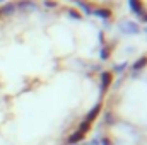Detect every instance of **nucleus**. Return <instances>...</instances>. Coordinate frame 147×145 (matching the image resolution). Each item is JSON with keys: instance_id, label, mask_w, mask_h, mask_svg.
I'll use <instances>...</instances> for the list:
<instances>
[{"instance_id": "obj_2", "label": "nucleus", "mask_w": 147, "mask_h": 145, "mask_svg": "<svg viewBox=\"0 0 147 145\" xmlns=\"http://www.w3.org/2000/svg\"><path fill=\"white\" fill-rule=\"evenodd\" d=\"M72 2L75 3V5H79V7H82L86 14H91V12H92V9H91V5H87V3H84L82 0H72Z\"/></svg>"}, {"instance_id": "obj_3", "label": "nucleus", "mask_w": 147, "mask_h": 145, "mask_svg": "<svg viewBox=\"0 0 147 145\" xmlns=\"http://www.w3.org/2000/svg\"><path fill=\"white\" fill-rule=\"evenodd\" d=\"M19 9H26V7H33V9H36V3L34 2H29V0H22V2H17L16 3Z\"/></svg>"}, {"instance_id": "obj_4", "label": "nucleus", "mask_w": 147, "mask_h": 145, "mask_svg": "<svg viewBox=\"0 0 147 145\" xmlns=\"http://www.w3.org/2000/svg\"><path fill=\"white\" fill-rule=\"evenodd\" d=\"M14 9H16V3H5L0 9V14H10V12H14Z\"/></svg>"}, {"instance_id": "obj_1", "label": "nucleus", "mask_w": 147, "mask_h": 145, "mask_svg": "<svg viewBox=\"0 0 147 145\" xmlns=\"http://www.w3.org/2000/svg\"><path fill=\"white\" fill-rule=\"evenodd\" d=\"M128 3H130L132 10H134L135 14H142V3H140L139 0H128Z\"/></svg>"}, {"instance_id": "obj_7", "label": "nucleus", "mask_w": 147, "mask_h": 145, "mask_svg": "<svg viewBox=\"0 0 147 145\" xmlns=\"http://www.w3.org/2000/svg\"><path fill=\"white\" fill-rule=\"evenodd\" d=\"M45 7H57V3L51 2V0H46V2H45Z\"/></svg>"}, {"instance_id": "obj_8", "label": "nucleus", "mask_w": 147, "mask_h": 145, "mask_svg": "<svg viewBox=\"0 0 147 145\" xmlns=\"http://www.w3.org/2000/svg\"><path fill=\"white\" fill-rule=\"evenodd\" d=\"M142 21H147V14H142Z\"/></svg>"}, {"instance_id": "obj_9", "label": "nucleus", "mask_w": 147, "mask_h": 145, "mask_svg": "<svg viewBox=\"0 0 147 145\" xmlns=\"http://www.w3.org/2000/svg\"><path fill=\"white\" fill-rule=\"evenodd\" d=\"M0 2H2V0H0Z\"/></svg>"}, {"instance_id": "obj_6", "label": "nucleus", "mask_w": 147, "mask_h": 145, "mask_svg": "<svg viewBox=\"0 0 147 145\" xmlns=\"http://www.w3.org/2000/svg\"><path fill=\"white\" fill-rule=\"evenodd\" d=\"M146 62H147L146 58H140V60L135 63V68H140V67H144V65H146Z\"/></svg>"}, {"instance_id": "obj_5", "label": "nucleus", "mask_w": 147, "mask_h": 145, "mask_svg": "<svg viewBox=\"0 0 147 145\" xmlns=\"http://www.w3.org/2000/svg\"><path fill=\"white\" fill-rule=\"evenodd\" d=\"M96 15H99V17H110L111 12L108 9H99V10H96Z\"/></svg>"}]
</instances>
